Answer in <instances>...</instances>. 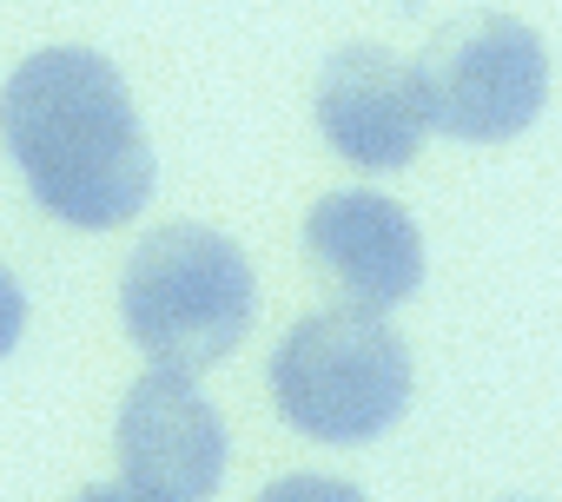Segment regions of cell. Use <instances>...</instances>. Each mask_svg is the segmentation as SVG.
<instances>
[{"mask_svg": "<svg viewBox=\"0 0 562 502\" xmlns=\"http://www.w3.org/2000/svg\"><path fill=\"white\" fill-rule=\"evenodd\" d=\"M21 331H27V298H21V285L8 272H0V357L21 344Z\"/></svg>", "mask_w": 562, "mask_h": 502, "instance_id": "obj_9", "label": "cell"}, {"mask_svg": "<svg viewBox=\"0 0 562 502\" xmlns=\"http://www.w3.org/2000/svg\"><path fill=\"white\" fill-rule=\"evenodd\" d=\"M120 318L153 370H179V377L212 370L251 331L245 251L205 225H159L126 265Z\"/></svg>", "mask_w": 562, "mask_h": 502, "instance_id": "obj_2", "label": "cell"}, {"mask_svg": "<svg viewBox=\"0 0 562 502\" xmlns=\"http://www.w3.org/2000/svg\"><path fill=\"white\" fill-rule=\"evenodd\" d=\"M417 73H424V100H430V133H450L470 146L529 133L549 100V54L509 14L450 27L430 47V60H417Z\"/></svg>", "mask_w": 562, "mask_h": 502, "instance_id": "obj_4", "label": "cell"}, {"mask_svg": "<svg viewBox=\"0 0 562 502\" xmlns=\"http://www.w3.org/2000/svg\"><path fill=\"white\" fill-rule=\"evenodd\" d=\"M74 502H159V495H146L139 482H93V489H80Z\"/></svg>", "mask_w": 562, "mask_h": 502, "instance_id": "obj_10", "label": "cell"}, {"mask_svg": "<svg viewBox=\"0 0 562 502\" xmlns=\"http://www.w3.org/2000/svg\"><path fill=\"white\" fill-rule=\"evenodd\" d=\"M305 251L318 272L364 311H397L424 285V231L384 192H331L305 218Z\"/></svg>", "mask_w": 562, "mask_h": 502, "instance_id": "obj_7", "label": "cell"}, {"mask_svg": "<svg viewBox=\"0 0 562 502\" xmlns=\"http://www.w3.org/2000/svg\"><path fill=\"white\" fill-rule=\"evenodd\" d=\"M8 139L27 192L80 231H113L153 198V146L126 80L93 47H47L0 87Z\"/></svg>", "mask_w": 562, "mask_h": 502, "instance_id": "obj_1", "label": "cell"}, {"mask_svg": "<svg viewBox=\"0 0 562 502\" xmlns=\"http://www.w3.org/2000/svg\"><path fill=\"white\" fill-rule=\"evenodd\" d=\"M318 133L338 159H351L364 172L411 166L430 133L424 73L371 41L331 54V67L318 73Z\"/></svg>", "mask_w": 562, "mask_h": 502, "instance_id": "obj_5", "label": "cell"}, {"mask_svg": "<svg viewBox=\"0 0 562 502\" xmlns=\"http://www.w3.org/2000/svg\"><path fill=\"white\" fill-rule=\"evenodd\" d=\"M120 469L159 502H205L225 482V417L179 370H146L120 403Z\"/></svg>", "mask_w": 562, "mask_h": 502, "instance_id": "obj_6", "label": "cell"}, {"mask_svg": "<svg viewBox=\"0 0 562 502\" xmlns=\"http://www.w3.org/2000/svg\"><path fill=\"white\" fill-rule=\"evenodd\" d=\"M271 397L318 443H371L411 403V351L384 311H312L271 357Z\"/></svg>", "mask_w": 562, "mask_h": 502, "instance_id": "obj_3", "label": "cell"}, {"mask_svg": "<svg viewBox=\"0 0 562 502\" xmlns=\"http://www.w3.org/2000/svg\"><path fill=\"white\" fill-rule=\"evenodd\" d=\"M258 502H364V495L345 476H285V482H271Z\"/></svg>", "mask_w": 562, "mask_h": 502, "instance_id": "obj_8", "label": "cell"}]
</instances>
